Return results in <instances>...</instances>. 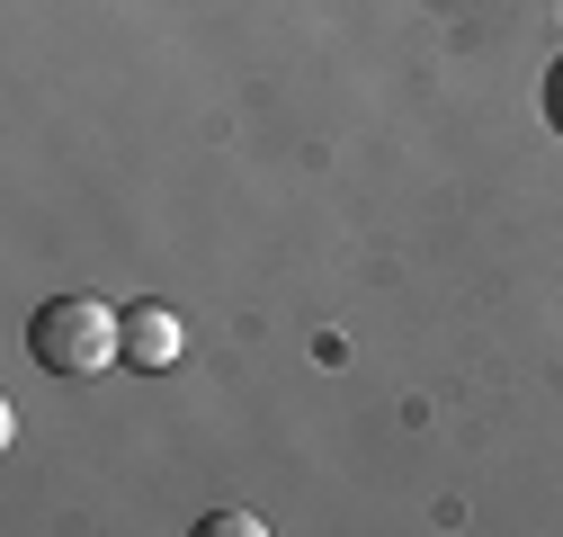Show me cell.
<instances>
[{
	"label": "cell",
	"mask_w": 563,
	"mask_h": 537,
	"mask_svg": "<svg viewBox=\"0 0 563 537\" xmlns=\"http://www.w3.org/2000/svg\"><path fill=\"white\" fill-rule=\"evenodd\" d=\"M188 350V331L170 305H125V368H170Z\"/></svg>",
	"instance_id": "cell-2"
},
{
	"label": "cell",
	"mask_w": 563,
	"mask_h": 537,
	"mask_svg": "<svg viewBox=\"0 0 563 537\" xmlns=\"http://www.w3.org/2000/svg\"><path fill=\"white\" fill-rule=\"evenodd\" d=\"M545 117H554V134H563V54H554V73H545Z\"/></svg>",
	"instance_id": "cell-4"
},
{
	"label": "cell",
	"mask_w": 563,
	"mask_h": 537,
	"mask_svg": "<svg viewBox=\"0 0 563 537\" xmlns=\"http://www.w3.org/2000/svg\"><path fill=\"white\" fill-rule=\"evenodd\" d=\"M27 350H36V368H54V376H108V368L125 359V314H117L108 296H54V305H36V322H27Z\"/></svg>",
	"instance_id": "cell-1"
},
{
	"label": "cell",
	"mask_w": 563,
	"mask_h": 537,
	"mask_svg": "<svg viewBox=\"0 0 563 537\" xmlns=\"http://www.w3.org/2000/svg\"><path fill=\"white\" fill-rule=\"evenodd\" d=\"M251 528H260L251 511H216V519H206V537H251Z\"/></svg>",
	"instance_id": "cell-3"
}]
</instances>
